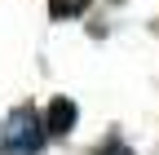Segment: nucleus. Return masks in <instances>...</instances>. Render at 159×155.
<instances>
[{"instance_id":"f257e3e1","label":"nucleus","mask_w":159,"mask_h":155,"mask_svg":"<svg viewBox=\"0 0 159 155\" xmlns=\"http://www.w3.org/2000/svg\"><path fill=\"white\" fill-rule=\"evenodd\" d=\"M44 120L31 111V106H18L5 115V124H0V155H35L44 146Z\"/></svg>"},{"instance_id":"f03ea898","label":"nucleus","mask_w":159,"mask_h":155,"mask_svg":"<svg viewBox=\"0 0 159 155\" xmlns=\"http://www.w3.org/2000/svg\"><path fill=\"white\" fill-rule=\"evenodd\" d=\"M75 129V102L66 98H53L49 111H44V133H53V138H62V133Z\"/></svg>"},{"instance_id":"7ed1b4c3","label":"nucleus","mask_w":159,"mask_h":155,"mask_svg":"<svg viewBox=\"0 0 159 155\" xmlns=\"http://www.w3.org/2000/svg\"><path fill=\"white\" fill-rule=\"evenodd\" d=\"M89 0H49V13L53 18H75V13H84Z\"/></svg>"},{"instance_id":"20e7f679","label":"nucleus","mask_w":159,"mask_h":155,"mask_svg":"<svg viewBox=\"0 0 159 155\" xmlns=\"http://www.w3.org/2000/svg\"><path fill=\"white\" fill-rule=\"evenodd\" d=\"M97 155H133V151H128V146H119V142H111V146H102Z\"/></svg>"}]
</instances>
